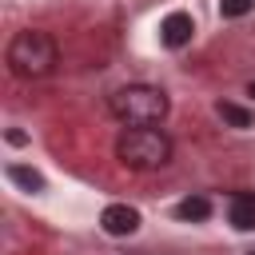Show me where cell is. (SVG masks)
<instances>
[{
	"instance_id": "obj_1",
	"label": "cell",
	"mask_w": 255,
	"mask_h": 255,
	"mask_svg": "<svg viewBox=\"0 0 255 255\" xmlns=\"http://www.w3.org/2000/svg\"><path fill=\"white\" fill-rule=\"evenodd\" d=\"M108 112H112L120 124H128V128H155V124L167 120L171 100H167L163 88H151V84H128V88H120V92L108 96Z\"/></svg>"
},
{
	"instance_id": "obj_2",
	"label": "cell",
	"mask_w": 255,
	"mask_h": 255,
	"mask_svg": "<svg viewBox=\"0 0 255 255\" xmlns=\"http://www.w3.org/2000/svg\"><path fill=\"white\" fill-rule=\"evenodd\" d=\"M8 68H12V76H20V80H40V76H48L52 68H56V60H60V48H56V40L48 36V32H40V28H24V32H16L12 40H8Z\"/></svg>"
},
{
	"instance_id": "obj_3",
	"label": "cell",
	"mask_w": 255,
	"mask_h": 255,
	"mask_svg": "<svg viewBox=\"0 0 255 255\" xmlns=\"http://www.w3.org/2000/svg\"><path fill=\"white\" fill-rule=\"evenodd\" d=\"M116 159L131 171H155L171 163V139L163 128H124L116 139Z\"/></svg>"
},
{
	"instance_id": "obj_4",
	"label": "cell",
	"mask_w": 255,
	"mask_h": 255,
	"mask_svg": "<svg viewBox=\"0 0 255 255\" xmlns=\"http://www.w3.org/2000/svg\"><path fill=\"white\" fill-rule=\"evenodd\" d=\"M100 227H104L108 235H131V231L139 227V211L128 207V203H108L104 215H100Z\"/></svg>"
},
{
	"instance_id": "obj_5",
	"label": "cell",
	"mask_w": 255,
	"mask_h": 255,
	"mask_svg": "<svg viewBox=\"0 0 255 255\" xmlns=\"http://www.w3.org/2000/svg\"><path fill=\"white\" fill-rule=\"evenodd\" d=\"M191 32H195V20H191L187 12H171V16H163V24H159V40H163L167 48H183V44L191 40Z\"/></svg>"
},
{
	"instance_id": "obj_6",
	"label": "cell",
	"mask_w": 255,
	"mask_h": 255,
	"mask_svg": "<svg viewBox=\"0 0 255 255\" xmlns=\"http://www.w3.org/2000/svg\"><path fill=\"white\" fill-rule=\"evenodd\" d=\"M231 223L239 231H255V191H243L231 199Z\"/></svg>"
},
{
	"instance_id": "obj_7",
	"label": "cell",
	"mask_w": 255,
	"mask_h": 255,
	"mask_svg": "<svg viewBox=\"0 0 255 255\" xmlns=\"http://www.w3.org/2000/svg\"><path fill=\"white\" fill-rule=\"evenodd\" d=\"M175 215H179V219H187V223H203V219L211 215V203H207L203 195H187V199H179V203H175Z\"/></svg>"
},
{
	"instance_id": "obj_8",
	"label": "cell",
	"mask_w": 255,
	"mask_h": 255,
	"mask_svg": "<svg viewBox=\"0 0 255 255\" xmlns=\"http://www.w3.org/2000/svg\"><path fill=\"white\" fill-rule=\"evenodd\" d=\"M215 112H219V116H223V120H227L231 128H251V124H255V116H251L247 108H239V104H231V100H223V104H219Z\"/></svg>"
},
{
	"instance_id": "obj_9",
	"label": "cell",
	"mask_w": 255,
	"mask_h": 255,
	"mask_svg": "<svg viewBox=\"0 0 255 255\" xmlns=\"http://www.w3.org/2000/svg\"><path fill=\"white\" fill-rule=\"evenodd\" d=\"M8 179H12V183H20V187H28V191H44V179H40L32 167L12 163V167H8Z\"/></svg>"
},
{
	"instance_id": "obj_10",
	"label": "cell",
	"mask_w": 255,
	"mask_h": 255,
	"mask_svg": "<svg viewBox=\"0 0 255 255\" xmlns=\"http://www.w3.org/2000/svg\"><path fill=\"white\" fill-rule=\"evenodd\" d=\"M251 4H255V0H219V16H227V20L247 16V12H251Z\"/></svg>"
},
{
	"instance_id": "obj_11",
	"label": "cell",
	"mask_w": 255,
	"mask_h": 255,
	"mask_svg": "<svg viewBox=\"0 0 255 255\" xmlns=\"http://www.w3.org/2000/svg\"><path fill=\"white\" fill-rule=\"evenodd\" d=\"M247 96H255V80H251V84H247Z\"/></svg>"
},
{
	"instance_id": "obj_12",
	"label": "cell",
	"mask_w": 255,
	"mask_h": 255,
	"mask_svg": "<svg viewBox=\"0 0 255 255\" xmlns=\"http://www.w3.org/2000/svg\"><path fill=\"white\" fill-rule=\"evenodd\" d=\"M135 255H143V251H135Z\"/></svg>"
},
{
	"instance_id": "obj_13",
	"label": "cell",
	"mask_w": 255,
	"mask_h": 255,
	"mask_svg": "<svg viewBox=\"0 0 255 255\" xmlns=\"http://www.w3.org/2000/svg\"><path fill=\"white\" fill-rule=\"evenodd\" d=\"M251 255H255V251H251Z\"/></svg>"
}]
</instances>
